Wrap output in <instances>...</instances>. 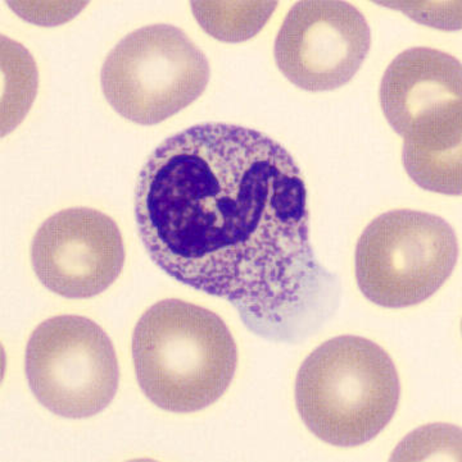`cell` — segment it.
Here are the masks:
<instances>
[{
  "mask_svg": "<svg viewBox=\"0 0 462 462\" xmlns=\"http://www.w3.org/2000/svg\"><path fill=\"white\" fill-rule=\"evenodd\" d=\"M136 217L158 268L231 302L256 335L289 341L320 314L333 278L311 246L305 179L268 134L229 124L174 134L140 171Z\"/></svg>",
  "mask_w": 462,
  "mask_h": 462,
  "instance_id": "1",
  "label": "cell"
},
{
  "mask_svg": "<svg viewBox=\"0 0 462 462\" xmlns=\"http://www.w3.org/2000/svg\"><path fill=\"white\" fill-rule=\"evenodd\" d=\"M125 259L115 220L90 208H71L49 217L32 244L36 277L66 299H90L108 290L120 277Z\"/></svg>",
  "mask_w": 462,
  "mask_h": 462,
  "instance_id": "8",
  "label": "cell"
},
{
  "mask_svg": "<svg viewBox=\"0 0 462 462\" xmlns=\"http://www.w3.org/2000/svg\"><path fill=\"white\" fill-rule=\"evenodd\" d=\"M207 57L183 30L151 24L107 55L100 82L107 102L137 125L166 121L194 103L210 81Z\"/></svg>",
  "mask_w": 462,
  "mask_h": 462,
  "instance_id": "4",
  "label": "cell"
},
{
  "mask_svg": "<svg viewBox=\"0 0 462 462\" xmlns=\"http://www.w3.org/2000/svg\"><path fill=\"white\" fill-rule=\"evenodd\" d=\"M131 350L146 399L176 414L201 411L222 399L240 360L219 315L177 299L162 300L142 315Z\"/></svg>",
  "mask_w": 462,
  "mask_h": 462,
  "instance_id": "2",
  "label": "cell"
},
{
  "mask_svg": "<svg viewBox=\"0 0 462 462\" xmlns=\"http://www.w3.org/2000/svg\"><path fill=\"white\" fill-rule=\"evenodd\" d=\"M370 47L372 32L359 9L339 0H305L281 24L275 60L296 87L319 93L348 84Z\"/></svg>",
  "mask_w": 462,
  "mask_h": 462,
  "instance_id": "7",
  "label": "cell"
},
{
  "mask_svg": "<svg viewBox=\"0 0 462 462\" xmlns=\"http://www.w3.org/2000/svg\"><path fill=\"white\" fill-rule=\"evenodd\" d=\"M458 259L451 226L434 214L391 210L372 220L354 255L361 292L375 305L409 308L431 298Z\"/></svg>",
  "mask_w": 462,
  "mask_h": 462,
  "instance_id": "5",
  "label": "cell"
},
{
  "mask_svg": "<svg viewBox=\"0 0 462 462\" xmlns=\"http://www.w3.org/2000/svg\"><path fill=\"white\" fill-rule=\"evenodd\" d=\"M24 372L35 399L66 419L99 414L111 405L120 384L111 338L80 315L49 318L33 330Z\"/></svg>",
  "mask_w": 462,
  "mask_h": 462,
  "instance_id": "6",
  "label": "cell"
},
{
  "mask_svg": "<svg viewBox=\"0 0 462 462\" xmlns=\"http://www.w3.org/2000/svg\"><path fill=\"white\" fill-rule=\"evenodd\" d=\"M202 29L217 40L240 42L257 35L277 9V2H192Z\"/></svg>",
  "mask_w": 462,
  "mask_h": 462,
  "instance_id": "10",
  "label": "cell"
},
{
  "mask_svg": "<svg viewBox=\"0 0 462 462\" xmlns=\"http://www.w3.org/2000/svg\"><path fill=\"white\" fill-rule=\"evenodd\" d=\"M399 372L381 346L339 336L303 361L296 405L312 434L335 447L365 445L385 430L399 408Z\"/></svg>",
  "mask_w": 462,
  "mask_h": 462,
  "instance_id": "3",
  "label": "cell"
},
{
  "mask_svg": "<svg viewBox=\"0 0 462 462\" xmlns=\"http://www.w3.org/2000/svg\"><path fill=\"white\" fill-rule=\"evenodd\" d=\"M460 60L431 48H411L382 76V113L403 143L436 142L462 131Z\"/></svg>",
  "mask_w": 462,
  "mask_h": 462,
  "instance_id": "9",
  "label": "cell"
}]
</instances>
